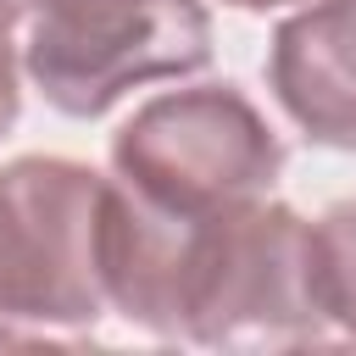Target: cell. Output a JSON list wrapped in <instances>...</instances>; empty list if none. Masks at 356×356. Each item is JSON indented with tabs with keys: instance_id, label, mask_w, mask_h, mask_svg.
Segmentation results:
<instances>
[{
	"instance_id": "obj_1",
	"label": "cell",
	"mask_w": 356,
	"mask_h": 356,
	"mask_svg": "<svg viewBox=\"0 0 356 356\" xmlns=\"http://www.w3.org/2000/svg\"><path fill=\"white\" fill-rule=\"evenodd\" d=\"M334 328L323 300L317 222L278 200H250L200 222L178 339L195 345H317Z\"/></svg>"
},
{
	"instance_id": "obj_2",
	"label": "cell",
	"mask_w": 356,
	"mask_h": 356,
	"mask_svg": "<svg viewBox=\"0 0 356 356\" xmlns=\"http://www.w3.org/2000/svg\"><path fill=\"white\" fill-rule=\"evenodd\" d=\"M106 189L111 178L61 156L0 167V345L95 328L106 312Z\"/></svg>"
},
{
	"instance_id": "obj_3",
	"label": "cell",
	"mask_w": 356,
	"mask_h": 356,
	"mask_svg": "<svg viewBox=\"0 0 356 356\" xmlns=\"http://www.w3.org/2000/svg\"><path fill=\"white\" fill-rule=\"evenodd\" d=\"M278 167V134L234 83L156 95L111 139L117 184L178 217H217L250 206L273 189Z\"/></svg>"
},
{
	"instance_id": "obj_4",
	"label": "cell",
	"mask_w": 356,
	"mask_h": 356,
	"mask_svg": "<svg viewBox=\"0 0 356 356\" xmlns=\"http://www.w3.org/2000/svg\"><path fill=\"white\" fill-rule=\"evenodd\" d=\"M211 61V17L195 0H39L28 78L67 117L111 111L134 83L184 78Z\"/></svg>"
},
{
	"instance_id": "obj_5",
	"label": "cell",
	"mask_w": 356,
	"mask_h": 356,
	"mask_svg": "<svg viewBox=\"0 0 356 356\" xmlns=\"http://www.w3.org/2000/svg\"><path fill=\"white\" fill-rule=\"evenodd\" d=\"M267 83L300 134L328 150H356V0H312L278 22Z\"/></svg>"
},
{
	"instance_id": "obj_6",
	"label": "cell",
	"mask_w": 356,
	"mask_h": 356,
	"mask_svg": "<svg viewBox=\"0 0 356 356\" xmlns=\"http://www.w3.org/2000/svg\"><path fill=\"white\" fill-rule=\"evenodd\" d=\"M317 256H323V300L345 339H356V195L317 217Z\"/></svg>"
},
{
	"instance_id": "obj_7",
	"label": "cell",
	"mask_w": 356,
	"mask_h": 356,
	"mask_svg": "<svg viewBox=\"0 0 356 356\" xmlns=\"http://www.w3.org/2000/svg\"><path fill=\"white\" fill-rule=\"evenodd\" d=\"M11 122H17V50H11V39L0 28V134Z\"/></svg>"
},
{
	"instance_id": "obj_8",
	"label": "cell",
	"mask_w": 356,
	"mask_h": 356,
	"mask_svg": "<svg viewBox=\"0 0 356 356\" xmlns=\"http://www.w3.org/2000/svg\"><path fill=\"white\" fill-rule=\"evenodd\" d=\"M33 6H39V0H0V28L11 33L22 17H33Z\"/></svg>"
},
{
	"instance_id": "obj_9",
	"label": "cell",
	"mask_w": 356,
	"mask_h": 356,
	"mask_svg": "<svg viewBox=\"0 0 356 356\" xmlns=\"http://www.w3.org/2000/svg\"><path fill=\"white\" fill-rule=\"evenodd\" d=\"M222 6H239V11H267V6H289V0H222Z\"/></svg>"
}]
</instances>
